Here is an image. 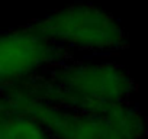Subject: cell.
<instances>
[{
  "mask_svg": "<svg viewBox=\"0 0 148 139\" xmlns=\"http://www.w3.org/2000/svg\"><path fill=\"white\" fill-rule=\"evenodd\" d=\"M64 54L28 26L0 33V91L44 74Z\"/></svg>",
  "mask_w": 148,
  "mask_h": 139,
  "instance_id": "obj_3",
  "label": "cell"
},
{
  "mask_svg": "<svg viewBox=\"0 0 148 139\" xmlns=\"http://www.w3.org/2000/svg\"><path fill=\"white\" fill-rule=\"evenodd\" d=\"M6 113V107H5V102H3V96L0 93V116Z\"/></svg>",
  "mask_w": 148,
  "mask_h": 139,
  "instance_id": "obj_5",
  "label": "cell"
},
{
  "mask_svg": "<svg viewBox=\"0 0 148 139\" xmlns=\"http://www.w3.org/2000/svg\"><path fill=\"white\" fill-rule=\"evenodd\" d=\"M0 139H51V136L34 119L25 114L5 113L0 116Z\"/></svg>",
  "mask_w": 148,
  "mask_h": 139,
  "instance_id": "obj_4",
  "label": "cell"
},
{
  "mask_svg": "<svg viewBox=\"0 0 148 139\" xmlns=\"http://www.w3.org/2000/svg\"><path fill=\"white\" fill-rule=\"evenodd\" d=\"M28 28L62 52L110 55L126 48V33L121 23L110 13L87 3L55 10Z\"/></svg>",
  "mask_w": 148,
  "mask_h": 139,
  "instance_id": "obj_1",
  "label": "cell"
},
{
  "mask_svg": "<svg viewBox=\"0 0 148 139\" xmlns=\"http://www.w3.org/2000/svg\"><path fill=\"white\" fill-rule=\"evenodd\" d=\"M8 113L25 114L38 122L51 139H131L102 112L58 107L35 97L23 83L0 91Z\"/></svg>",
  "mask_w": 148,
  "mask_h": 139,
  "instance_id": "obj_2",
  "label": "cell"
}]
</instances>
